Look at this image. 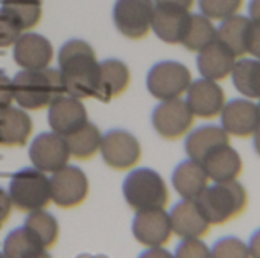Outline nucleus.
I'll return each mask as SVG.
<instances>
[{
  "label": "nucleus",
  "mask_w": 260,
  "mask_h": 258,
  "mask_svg": "<svg viewBox=\"0 0 260 258\" xmlns=\"http://www.w3.org/2000/svg\"><path fill=\"white\" fill-rule=\"evenodd\" d=\"M66 94L78 99L94 97L99 88L101 67L93 47L84 40H69L58 53Z\"/></svg>",
  "instance_id": "nucleus-1"
},
{
  "label": "nucleus",
  "mask_w": 260,
  "mask_h": 258,
  "mask_svg": "<svg viewBox=\"0 0 260 258\" xmlns=\"http://www.w3.org/2000/svg\"><path fill=\"white\" fill-rule=\"evenodd\" d=\"M14 102L23 109H41L66 94L59 68H23L12 79Z\"/></svg>",
  "instance_id": "nucleus-2"
},
{
  "label": "nucleus",
  "mask_w": 260,
  "mask_h": 258,
  "mask_svg": "<svg viewBox=\"0 0 260 258\" xmlns=\"http://www.w3.org/2000/svg\"><path fill=\"white\" fill-rule=\"evenodd\" d=\"M197 204L210 225L219 227L245 213L248 207V193L238 179L213 182L198 196Z\"/></svg>",
  "instance_id": "nucleus-3"
},
{
  "label": "nucleus",
  "mask_w": 260,
  "mask_h": 258,
  "mask_svg": "<svg viewBox=\"0 0 260 258\" xmlns=\"http://www.w3.org/2000/svg\"><path fill=\"white\" fill-rule=\"evenodd\" d=\"M122 192L134 211L166 208L169 190L165 179L152 169H134L123 181Z\"/></svg>",
  "instance_id": "nucleus-4"
},
{
  "label": "nucleus",
  "mask_w": 260,
  "mask_h": 258,
  "mask_svg": "<svg viewBox=\"0 0 260 258\" xmlns=\"http://www.w3.org/2000/svg\"><path fill=\"white\" fill-rule=\"evenodd\" d=\"M8 193L12 207L30 213L44 208L50 202V182L44 172L26 167L12 176Z\"/></svg>",
  "instance_id": "nucleus-5"
},
{
  "label": "nucleus",
  "mask_w": 260,
  "mask_h": 258,
  "mask_svg": "<svg viewBox=\"0 0 260 258\" xmlns=\"http://www.w3.org/2000/svg\"><path fill=\"white\" fill-rule=\"evenodd\" d=\"M192 81V73L184 64L178 61H161L148 71L146 87L148 91L161 102L186 94Z\"/></svg>",
  "instance_id": "nucleus-6"
},
{
  "label": "nucleus",
  "mask_w": 260,
  "mask_h": 258,
  "mask_svg": "<svg viewBox=\"0 0 260 258\" xmlns=\"http://www.w3.org/2000/svg\"><path fill=\"white\" fill-rule=\"evenodd\" d=\"M193 122L195 116L186 99L181 97L161 100L152 111V126L166 140H178L187 135Z\"/></svg>",
  "instance_id": "nucleus-7"
},
{
  "label": "nucleus",
  "mask_w": 260,
  "mask_h": 258,
  "mask_svg": "<svg viewBox=\"0 0 260 258\" xmlns=\"http://www.w3.org/2000/svg\"><path fill=\"white\" fill-rule=\"evenodd\" d=\"M154 11V0H116L113 20L122 35L131 40H140L151 30Z\"/></svg>",
  "instance_id": "nucleus-8"
},
{
  "label": "nucleus",
  "mask_w": 260,
  "mask_h": 258,
  "mask_svg": "<svg viewBox=\"0 0 260 258\" xmlns=\"http://www.w3.org/2000/svg\"><path fill=\"white\" fill-rule=\"evenodd\" d=\"M50 202L61 208H72L82 204L88 195L87 175L76 166L66 164L49 178Z\"/></svg>",
  "instance_id": "nucleus-9"
},
{
  "label": "nucleus",
  "mask_w": 260,
  "mask_h": 258,
  "mask_svg": "<svg viewBox=\"0 0 260 258\" xmlns=\"http://www.w3.org/2000/svg\"><path fill=\"white\" fill-rule=\"evenodd\" d=\"M107 166L116 170L134 167L142 157L139 140L125 129H110L102 135L99 149Z\"/></svg>",
  "instance_id": "nucleus-10"
},
{
  "label": "nucleus",
  "mask_w": 260,
  "mask_h": 258,
  "mask_svg": "<svg viewBox=\"0 0 260 258\" xmlns=\"http://www.w3.org/2000/svg\"><path fill=\"white\" fill-rule=\"evenodd\" d=\"M221 126L230 137L248 138L253 137L260 126V116L257 103L248 97L233 99L225 102L221 114Z\"/></svg>",
  "instance_id": "nucleus-11"
},
{
  "label": "nucleus",
  "mask_w": 260,
  "mask_h": 258,
  "mask_svg": "<svg viewBox=\"0 0 260 258\" xmlns=\"http://www.w3.org/2000/svg\"><path fill=\"white\" fill-rule=\"evenodd\" d=\"M186 102L192 109L195 119L200 117L203 120H210L219 117L227 96L224 88L216 81H210L206 78H200L192 81L186 91Z\"/></svg>",
  "instance_id": "nucleus-12"
},
{
  "label": "nucleus",
  "mask_w": 260,
  "mask_h": 258,
  "mask_svg": "<svg viewBox=\"0 0 260 258\" xmlns=\"http://www.w3.org/2000/svg\"><path fill=\"white\" fill-rule=\"evenodd\" d=\"M29 158L35 169L44 173H53L67 164L70 152L66 138L50 131L43 132L34 138L29 148Z\"/></svg>",
  "instance_id": "nucleus-13"
},
{
  "label": "nucleus",
  "mask_w": 260,
  "mask_h": 258,
  "mask_svg": "<svg viewBox=\"0 0 260 258\" xmlns=\"http://www.w3.org/2000/svg\"><path fill=\"white\" fill-rule=\"evenodd\" d=\"M133 234L134 239L146 248L166 245L174 236L169 213H166L165 208L136 211Z\"/></svg>",
  "instance_id": "nucleus-14"
},
{
  "label": "nucleus",
  "mask_w": 260,
  "mask_h": 258,
  "mask_svg": "<svg viewBox=\"0 0 260 258\" xmlns=\"http://www.w3.org/2000/svg\"><path fill=\"white\" fill-rule=\"evenodd\" d=\"M47 122L53 132L66 137L88 122L87 109L81 99L62 94L49 105Z\"/></svg>",
  "instance_id": "nucleus-15"
},
{
  "label": "nucleus",
  "mask_w": 260,
  "mask_h": 258,
  "mask_svg": "<svg viewBox=\"0 0 260 258\" xmlns=\"http://www.w3.org/2000/svg\"><path fill=\"white\" fill-rule=\"evenodd\" d=\"M169 219L172 225V233L178 239H203L209 234L212 228L210 222L201 211L197 201L181 199L172 207Z\"/></svg>",
  "instance_id": "nucleus-16"
},
{
  "label": "nucleus",
  "mask_w": 260,
  "mask_h": 258,
  "mask_svg": "<svg viewBox=\"0 0 260 258\" xmlns=\"http://www.w3.org/2000/svg\"><path fill=\"white\" fill-rule=\"evenodd\" d=\"M14 61L21 68L38 70L49 67L53 58V47L50 41L35 32H21L14 43Z\"/></svg>",
  "instance_id": "nucleus-17"
},
{
  "label": "nucleus",
  "mask_w": 260,
  "mask_h": 258,
  "mask_svg": "<svg viewBox=\"0 0 260 258\" xmlns=\"http://www.w3.org/2000/svg\"><path fill=\"white\" fill-rule=\"evenodd\" d=\"M236 61L238 56L218 40L197 52V68L201 78L216 82L230 78Z\"/></svg>",
  "instance_id": "nucleus-18"
},
{
  "label": "nucleus",
  "mask_w": 260,
  "mask_h": 258,
  "mask_svg": "<svg viewBox=\"0 0 260 258\" xmlns=\"http://www.w3.org/2000/svg\"><path fill=\"white\" fill-rule=\"evenodd\" d=\"M212 182H229L241 176L244 163L239 152L229 143L219 144L201 161Z\"/></svg>",
  "instance_id": "nucleus-19"
},
{
  "label": "nucleus",
  "mask_w": 260,
  "mask_h": 258,
  "mask_svg": "<svg viewBox=\"0 0 260 258\" xmlns=\"http://www.w3.org/2000/svg\"><path fill=\"white\" fill-rule=\"evenodd\" d=\"M189 20L190 11L168 6H155L151 29L161 41L168 44H181Z\"/></svg>",
  "instance_id": "nucleus-20"
},
{
  "label": "nucleus",
  "mask_w": 260,
  "mask_h": 258,
  "mask_svg": "<svg viewBox=\"0 0 260 258\" xmlns=\"http://www.w3.org/2000/svg\"><path fill=\"white\" fill-rule=\"evenodd\" d=\"M209 181L203 164L192 158L180 163L172 173V187L181 199L197 201L209 186Z\"/></svg>",
  "instance_id": "nucleus-21"
},
{
  "label": "nucleus",
  "mask_w": 260,
  "mask_h": 258,
  "mask_svg": "<svg viewBox=\"0 0 260 258\" xmlns=\"http://www.w3.org/2000/svg\"><path fill=\"white\" fill-rule=\"evenodd\" d=\"M99 88L94 97H98L102 102H110L113 97L122 94L128 88L131 73L128 65L116 58H110L99 62Z\"/></svg>",
  "instance_id": "nucleus-22"
},
{
  "label": "nucleus",
  "mask_w": 260,
  "mask_h": 258,
  "mask_svg": "<svg viewBox=\"0 0 260 258\" xmlns=\"http://www.w3.org/2000/svg\"><path fill=\"white\" fill-rule=\"evenodd\" d=\"M229 141H230V135L224 131L222 126L204 125V126L189 131V134L186 135L184 149H186L187 158H192L201 163L209 152H212L219 144H224Z\"/></svg>",
  "instance_id": "nucleus-23"
},
{
  "label": "nucleus",
  "mask_w": 260,
  "mask_h": 258,
  "mask_svg": "<svg viewBox=\"0 0 260 258\" xmlns=\"http://www.w3.org/2000/svg\"><path fill=\"white\" fill-rule=\"evenodd\" d=\"M32 132V120L23 108L0 109V144L23 146Z\"/></svg>",
  "instance_id": "nucleus-24"
},
{
  "label": "nucleus",
  "mask_w": 260,
  "mask_h": 258,
  "mask_svg": "<svg viewBox=\"0 0 260 258\" xmlns=\"http://www.w3.org/2000/svg\"><path fill=\"white\" fill-rule=\"evenodd\" d=\"M250 17L232 15L221 21L216 27V40L225 44L238 58L247 56V38L250 29Z\"/></svg>",
  "instance_id": "nucleus-25"
},
{
  "label": "nucleus",
  "mask_w": 260,
  "mask_h": 258,
  "mask_svg": "<svg viewBox=\"0 0 260 258\" xmlns=\"http://www.w3.org/2000/svg\"><path fill=\"white\" fill-rule=\"evenodd\" d=\"M2 251V255L8 258H41L47 257L49 249L23 225L8 234Z\"/></svg>",
  "instance_id": "nucleus-26"
},
{
  "label": "nucleus",
  "mask_w": 260,
  "mask_h": 258,
  "mask_svg": "<svg viewBox=\"0 0 260 258\" xmlns=\"http://www.w3.org/2000/svg\"><path fill=\"white\" fill-rule=\"evenodd\" d=\"M235 88L244 97L260 99V58H238L230 75Z\"/></svg>",
  "instance_id": "nucleus-27"
},
{
  "label": "nucleus",
  "mask_w": 260,
  "mask_h": 258,
  "mask_svg": "<svg viewBox=\"0 0 260 258\" xmlns=\"http://www.w3.org/2000/svg\"><path fill=\"white\" fill-rule=\"evenodd\" d=\"M70 157L78 160H88L101 149L102 134L96 125L87 122L75 132L64 137Z\"/></svg>",
  "instance_id": "nucleus-28"
},
{
  "label": "nucleus",
  "mask_w": 260,
  "mask_h": 258,
  "mask_svg": "<svg viewBox=\"0 0 260 258\" xmlns=\"http://www.w3.org/2000/svg\"><path fill=\"white\" fill-rule=\"evenodd\" d=\"M215 40H216V26L213 24V20L207 18L203 14L190 12V20L181 44L190 52H200Z\"/></svg>",
  "instance_id": "nucleus-29"
},
{
  "label": "nucleus",
  "mask_w": 260,
  "mask_h": 258,
  "mask_svg": "<svg viewBox=\"0 0 260 258\" xmlns=\"http://www.w3.org/2000/svg\"><path fill=\"white\" fill-rule=\"evenodd\" d=\"M0 9L6 12L23 32L37 26L41 18L40 0H3Z\"/></svg>",
  "instance_id": "nucleus-30"
},
{
  "label": "nucleus",
  "mask_w": 260,
  "mask_h": 258,
  "mask_svg": "<svg viewBox=\"0 0 260 258\" xmlns=\"http://www.w3.org/2000/svg\"><path fill=\"white\" fill-rule=\"evenodd\" d=\"M24 227L43 243L44 248L50 249L59 236V225L58 220L47 211L41 210H35L30 211L24 220Z\"/></svg>",
  "instance_id": "nucleus-31"
},
{
  "label": "nucleus",
  "mask_w": 260,
  "mask_h": 258,
  "mask_svg": "<svg viewBox=\"0 0 260 258\" xmlns=\"http://www.w3.org/2000/svg\"><path fill=\"white\" fill-rule=\"evenodd\" d=\"M242 5L244 0H198L201 14L213 21H222L239 14Z\"/></svg>",
  "instance_id": "nucleus-32"
},
{
  "label": "nucleus",
  "mask_w": 260,
  "mask_h": 258,
  "mask_svg": "<svg viewBox=\"0 0 260 258\" xmlns=\"http://www.w3.org/2000/svg\"><path fill=\"white\" fill-rule=\"evenodd\" d=\"M212 257L215 258H247L250 257L248 243L238 237H222L212 248Z\"/></svg>",
  "instance_id": "nucleus-33"
},
{
  "label": "nucleus",
  "mask_w": 260,
  "mask_h": 258,
  "mask_svg": "<svg viewBox=\"0 0 260 258\" xmlns=\"http://www.w3.org/2000/svg\"><path fill=\"white\" fill-rule=\"evenodd\" d=\"M175 257L178 258H206L212 257L210 248L200 239V237H192V239H181L175 249Z\"/></svg>",
  "instance_id": "nucleus-34"
},
{
  "label": "nucleus",
  "mask_w": 260,
  "mask_h": 258,
  "mask_svg": "<svg viewBox=\"0 0 260 258\" xmlns=\"http://www.w3.org/2000/svg\"><path fill=\"white\" fill-rule=\"evenodd\" d=\"M21 32L23 30L15 24V21L0 9V47L14 46Z\"/></svg>",
  "instance_id": "nucleus-35"
},
{
  "label": "nucleus",
  "mask_w": 260,
  "mask_h": 258,
  "mask_svg": "<svg viewBox=\"0 0 260 258\" xmlns=\"http://www.w3.org/2000/svg\"><path fill=\"white\" fill-rule=\"evenodd\" d=\"M247 55L253 58H260V21L251 20L250 23L247 38Z\"/></svg>",
  "instance_id": "nucleus-36"
},
{
  "label": "nucleus",
  "mask_w": 260,
  "mask_h": 258,
  "mask_svg": "<svg viewBox=\"0 0 260 258\" xmlns=\"http://www.w3.org/2000/svg\"><path fill=\"white\" fill-rule=\"evenodd\" d=\"M14 102V93H12V79L6 76L3 71H0V109L11 106Z\"/></svg>",
  "instance_id": "nucleus-37"
},
{
  "label": "nucleus",
  "mask_w": 260,
  "mask_h": 258,
  "mask_svg": "<svg viewBox=\"0 0 260 258\" xmlns=\"http://www.w3.org/2000/svg\"><path fill=\"white\" fill-rule=\"evenodd\" d=\"M11 210H12V202H11L9 193L0 187V224H3L9 217Z\"/></svg>",
  "instance_id": "nucleus-38"
},
{
  "label": "nucleus",
  "mask_w": 260,
  "mask_h": 258,
  "mask_svg": "<svg viewBox=\"0 0 260 258\" xmlns=\"http://www.w3.org/2000/svg\"><path fill=\"white\" fill-rule=\"evenodd\" d=\"M155 6H168V8H178L184 11H190L195 0H154Z\"/></svg>",
  "instance_id": "nucleus-39"
},
{
  "label": "nucleus",
  "mask_w": 260,
  "mask_h": 258,
  "mask_svg": "<svg viewBox=\"0 0 260 258\" xmlns=\"http://www.w3.org/2000/svg\"><path fill=\"white\" fill-rule=\"evenodd\" d=\"M248 249H250V257L260 258V228L251 236L248 242Z\"/></svg>",
  "instance_id": "nucleus-40"
},
{
  "label": "nucleus",
  "mask_w": 260,
  "mask_h": 258,
  "mask_svg": "<svg viewBox=\"0 0 260 258\" xmlns=\"http://www.w3.org/2000/svg\"><path fill=\"white\" fill-rule=\"evenodd\" d=\"M248 15L251 20L260 21V0H250L248 5Z\"/></svg>",
  "instance_id": "nucleus-41"
},
{
  "label": "nucleus",
  "mask_w": 260,
  "mask_h": 258,
  "mask_svg": "<svg viewBox=\"0 0 260 258\" xmlns=\"http://www.w3.org/2000/svg\"><path fill=\"white\" fill-rule=\"evenodd\" d=\"M253 144H254V151L260 157V126L256 129V132L253 134Z\"/></svg>",
  "instance_id": "nucleus-42"
},
{
  "label": "nucleus",
  "mask_w": 260,
  "mask_h": 258,
  "mask_svg": "<svg viewBox=\"0 0 260 258\" xmlns=\"http://www.w3.org/2000/svg\"><path fill=\"white\" fill-rule=\"evenodd\" d=\"M257 108H259V116H260V99H259V103H257Z\"/></svg>",
  "instance_id": "nucleus-43"
}]
</instances>
